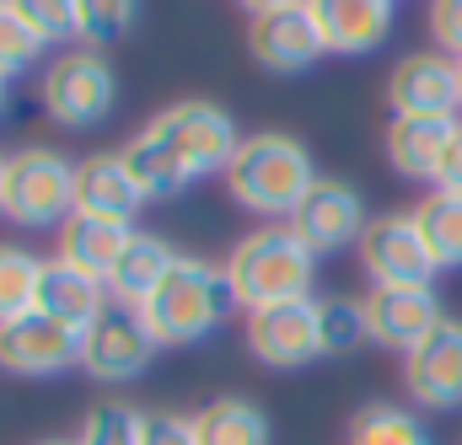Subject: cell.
<instances>
[{
    "label": "cell",
    "mask_w": 462,
    "mask_h": 445,
    "mask_svg": "<svg viewBox=\"0 0 462 445\" xmlns=\"http://www.w3.org/2000/svg\"><path fill=\"white\" fill-rule=\"evenodd\" d=\"M236 145H242V134H236L226 108H216L205 97H183V103L156 113L118 156L145 199H172L189 183L226 172Z\"/></svg>",
    "instance_id": "6da1fadb"
},
{
    "label": "cell",
    "mask_w": 462,
    "mask_h": 445,
    "mask_svg": "<svg viewBox=\"0 0 462 445\" xmlns=\"http://www.w3.org/2000/svg\"><path fill=\"white\" fill-rule=\"evenodd\" d=\"M318 183V167L307 156V145L296 134H280V129H263V134H242L236 156L226 167V188L231 199L258 215V221H291L296 204L312 194Z\"/></svg>",
    "instance_id": "7a4b0ae2"
},
{
    "label": "cell",
    "mask_w": 462,
    "mask_h": 445,
    "mask_svg": "<svg viewBox=\"0 0 462 445\" xmlns=\"http://www.w3.org/2000/svg\"><path fill=\"white\" fill-rule=\"evenodd\" d=\"M236 306H242V301H236V290H231L226 263H210V258H178L172 274L156 285V295L140 306V317H145V328L156 333V343L183 349V343L210 338Z\"/></svg>",
    "instance_id": "3957f363"
},
{
    "label": "cell",
    "mask_w": 462,
    "mask_h": 445,
    "mask_svg": "<svg viewBox=\"0 0 462 445\" xmlns=\"http://www.w3.org/2000/svg\"><path fill=\"white\" fill-rule=\"evenodd\" d=\"M231 290L247 312L280 306V301H307L312 279H318V252L291 231L285 221L247 231L226 258Z\"/></svg>",
    "instance_id": "277c9868"
},
{
    "label": "cell",
    "mask_w": 462,
    "mask_h": 445,
    "mask_svg": "<svg viewBox=\"0 0 462 445\" xmlns=\"http://www.w3.org/2000/svg\"><path fill=\"white\" fill-rule=\"evenodd\" d=\"M76 215V161L54 145H22L5 156V221L65 225Z\"/></svg>",
    "instance_id": "5b68a950"
},
{
    "label": "cell",
    "mask_w": 462,
    "mask_h": 445,
    "mask_svg": "<svg viewBox=\"0 0 462 445\" xmlns=\"http://www.w3.org/2000/svg\"><path fill=\"white\" fill-rule=\"evenodd\" d=\"M43 113L65 129H92L114 113V97H118V81H114V65L97 54V49H70L60 54L49 70H43Z\"/></svg>",
    "instance_id": "8992f818"
},
{
    "label": "cell",
    "mask_w": 462,
    "mask_h": 445,
    "mask_svg": "<svg viewBox=\"0 0 462 445\" xmlns=\"http://www.w3.org/2000/svg\"><path fill=\"white\" fill-rule=\"evenodd\" d=\"M156 349H162V343L145 328L140 306L108 301L103 317L81 333V370H87L92 381H103V386H124V381L145 376V365L156 359Z\"/></svg>",
    "instance_id": "52a82bcc"
},
{
    "label": "cell",
    "mask_w": 462,
    "mask_h": 445,
    "mask_svg": "<svg viewBox=\"0 0 462 445\" xmlns=\"http://www.w3.org/2000/svg\"><path fill=\"white\" fill-rule=\"evenodd\" d=\"M360 263L371 274V285H430L441 268L420 236L414 210H387L365 225L360 236Z\"/></svg>",
    "instance_id": "ba28073f"
},
{
    "label": "cell",
    "mask_w": 462,
    "mask_h": 445,
    "mask_svg": "<svg viewBox=\"0 0 462 445\" xmlns=\"http://www.w3.org/2000/svg\"><path fill=\"white\" fill-rule=\"evenodd\" d=\"M247 349L269 370H301L323 359V328H318V301H280L263 312H247Z\"/></svg>",
    "instance_id": "9c48e42d"
},
{
    "label": "cell",
    "mask_w": 462,
    "mask_h": 445,
    "mask_svg": "<svg viewBox=\"0 0 462 445\" xmlns=\"http://www.w3.org/2000/svg\"><path fill=\"white\" fill-rule=\"evenodd\" d=\"M285 225H291L318 258H328V252L360 247V236H365L371 221H365V199H360L355 183H345V177H318L312 194L296 204V215Z\"/></svg>",
    "instance_id": "30bf717a"
},
{
    "label": "cell",
    "mask_w": 462,
    "mask_h": 445,
    "mask_svg": "<svg viewBox=\"0 0 462 445\" xmlns=\"http://www.w3.org/2000/svg\"><path fill=\"white\" fill-rule=\"evenodd\" d=\"M70 365H81V333L76 328H65L43 312L0 322V370L27 376V381H49V376H65Z\"/></svg>",
    "instance_id": "8fae6325"
},
{
    "label": "cell",
    "mask_w": 462,
    "mask_h": 445,
    "mask_svg": "<svg viewBox=\"0 0 462 445\" xmlns=\"http://www.w3.org/2000/svg\"><path fill=\"white\" fill-rule=\"evenodd\" d=\"M365 322H371V343L409 354L447 322V312H441L436 285H371Z\"/></svg>",
    "instance_id": "7c38bea8"
},
{
    "label": "cell",
    "mask_w": 462,
    "mask_h": 445,
    "mask_svg": "<svg viewBox=\"0 0 462 445\" xmlns=\"http://www.w3.org/2000/svg\"><path fill=\"white\" fill-rule=\"evenodd\" d=\"M247 54L269 76H301L328 54V43L307 5H285V11H263L247 22Z\"/></svg>",
    "instance_id": "4fadbf2b"
},
{
    "label": "cell",
    "mask_w": 462,
    "mask_h": 445,
    "mask_svg": "<svg viewBox=\"0 0 462 445\" xmlns=\"http://www.w3.org/2000/svg\"><path fill=\"white\" fill-rule=\"evenodd\" d=\"M387 103L398 118H457V59L452 54H403L387 76Z\"/></svg>",
    "instance_id": "5bb4252c"
},
{
    "label": "cell",
    "mask_w": 462,
    "mask_h": 445,
    "mask_svg": "<svg viewBox=\"0 0 462 445\" xmlns=\"http://www.w3.org/2000/svg\"><path fill=\"white\" fill-rule=\"evenodd\" d=\"M403 386L420 408H462V317H447L420 349L403 354Z\"/></svg>",
    "instance_id": "9a60e30c"
},
{
    "label": "cell",
    "mask_w": 462,
    "mask_h": 445,
    "mask_svg": "<svg viewBox=\"0 0 462 445\" xmlns=\"http://www.w3.org/2000/svg\"><path fill=\"white\" fill-rule=\"evenodd\" d=\"M328 54H376L393 38V0H307Z\"/></svg>",
    "instance_id": "2e32d148"
},
{
    "label": "cell",
    "mask_w": 462,
    "mask_h": 445,
    "mask_svg": "<svg viewBox=\"0 0 462 445\" xmlns=\"http://www.w3.org/2000/svg\"><path fill=\"white\" fill-rule=\"evenodd\" d=\"M140 204H145V194L134 188V177H129L118 150H97V156L76 161V215L129 225L140 215Z\"/></svg>",
    "instance_id": "e0dca14e"
},
{
    "label": "cell",
    "mask_w": 462,
    "mask_h": 445,
    "mask_svg": "<svg viewBox=\"0 0 462 445\" xmlns=\"http://www.w3.org/2000/svg\"><path fill=\"white\" fill-rule=\"evenodd\" d=\"M114 295H108V285L103 279H92V274H81L76 263H65V258H49L43 263V274H38V301H32V312H43V317H54V322H65V328H76V333H87L97 317H103V306H108Z\"/></svg>",
    "instance_id": "ac0fdd59"
},
{
    "label": "cell",
    "mask_w": 462,
    "mask_h": 445,
    "mask_svg": "<svg viewBox=\"0 0 462 445\" xmlns=\"http://www.w3.org/2000/svg\"><path fill=\"white\" fill-rule=\"evenodd\" d=\"M457 134V118H398L387 123V167L414 183H436L441 156Z\"/></svg>",
    "instance_id": "d6986e66"
},
{
    "label": "cell",
    "mask_w": 462,
    "mask_h": 445,
    "mask_svg": "<svg viewBox=\"0 0 462 445\" xmlns=\"http://www.w3.org/2000/svg\"><path fill=\"white\" fill-rule=\"evenodd\" d=\"M178 258H183V252H172L167 236H156V231H134L129 247H124V258H118L114 274H108V295H114L118 306H145V301L156 295V285L172 274Z\"/></svg>",
    "instance_id": "ffe728a7"
},
{
    "label": "cell",
    "mask_w": 462,
    "mask_h": 445,
    "mask_svg": "<svg viewBox=\"0 0 462 445\" xmlns=\"http://www.w3.org/2000/svg\"><path fill=\"white\" fill-rule=\"evenodd\" d=\"M129 236H134V225H114V221H97V215H70V221L60 225V252L54 258H65L81 274H92V279L108 285L114 263L129 247Z\"/></svg>",
    "instance_id": "44dd1931"
},
{
    "label": "cell",
    "mask_w": 462,
    "mask_h": 445,
    "mask_svg": "<svg viewBox=\"0 0 462 445\" xmlns=\"http://www.w3.org/2000/svg\"><path fill=\"white\" fill-rule=\"evenodd\" d=\"M194 419V445H269V413L247 397H216Z\"/></svg>",
    "instance_id": "7402d4cb"
},
{
    "label": "cell",
    "mask_w": 462,
    "mask_h": 445,
    "mask_svg": "<svg viewBox=\"0 0 462 445\" xmlns=\"http://www.w3.org/2000/svg\"><path fill=\"white\" fill-rule=\"evenodd\" d=\"M414 221H420V236H425L436 268H462V194L430 188L414 204Z\"/></svg>",
    "instance_id": "603a6c76"
},
{
    "label": "cell",
    "mask_w": 462,
    "mask_h": 445,
    "mask_svg": "<svg viewBox=\"0 0 462 445\" xmlns=\"http://www.w3.org/2000/svg\"><path fill=\"white\" fill-rule=\"evenodd\" d=\"M349 445H436L425 419L403 403H365L349 419Z\"/></svg>",
    "instance_id": "cb8c5ba5"
},
{
    "label": "cell",
    "mask_w": 462,
    "mask_h": 445,
    "mask_svg": "<svg viewBox=\"0 0 462 445\" xmlns=\"http://www.w3.org/2000/svg\"><path fill=\"white\" fill-rule=\"evenodd\" d=\"M38 274H43V258H32L16 241H0V322H16V317L32 312Z\"/></svg>",
    "instance_id": "d4e9b609"
},
{
    "label": "cell",
    "mask_w": 462,
    "mask_h": 445,
    "mask_svg": "<svg viewBox=\"0 0 462 445\" xmlns=\"http://www.w3.org/2000/svg\"><path fill=\"white\" fill-rule=\"evenodd\" d=\"M140 430H145V413L129 408L124 397H103L87 408L81 430H76V445H140Z\"/></svg>",
    "instance_id": "484cf974"
},
{
    "label": "cell",
    "mask_w": 462,
    "mask_h": 445,
    "mask_svg": "<svg viewBox=\"0 0 462 445\" xmlns=\"http://www.w3.org/2000/svg\"><path fill=\"white\" fill-rule=\"evenodd\" d=\"M318 328H323V354L345 359L360 343H371V322H365V301H318Z\"/></svg>",
    "instance_id": "4316f807"
},
{
    "label": "cell",
    "mask_w": 462,
    "mask_h": 445,
    "mask_svg": "<svg viewBox=\"0 0 462 445\" xmlns=\"http://www.w3.org/2000/svg\"><path fill=\"white\" fill-rule=\"evenodd\" d=\"M134 11H140V0H76V38L103 54L134 27Z\"/></svg>",
    "instance_id": "83f0119b"
},
{
    "label": "cell",
    "mask_w": 462,
    "mask_h": 445,
    "mask_svg": "<svg viewBox=\"0 0 462 445\" xmlns=\"http://www.w3.org/2000/svg\"><path fill=\"white\" fill-rule=\"evenodd\" d=\"M49 43L11 11V0H0V76L11 81V76H22V70H32L38 65V54H43Z\"/></svg>",
    "instance_id": "f1b7e54d"
},
{
    "label": "cell",
    "mask_w": 462,
    "mask_h": 445,
    "mask_svg": "<svg viewBox=\"0 0 462 445\" xmlns=\"http://www.w3.org/2000/svg\"><path fill=\"white\" fill-rule=\"evenodd\" d=\"M11 11H16L43 43L76 38V0H11Z\"/></svg>",
    "instance_id": "f546056e"
},
{
    "label": "cell",
    "mask_w": 462,
    "mask_h": 445,
    "mask_svg": "<svg viewBox=\"0 0 462 445\" xmlns=\"http://www.w3.org/2000/svg\"><path fill=\"white\" fill-rule=\"evenodd\" d=\"M140 445H194V419H183L172 408H156V413H145Z\"/></svg>",
    "instance_id": "4dcf8cb0"
},
{
    "label": "cell",
    "mask_w": 462,
    "mask_h": 445,
    "mask_svg": "<svg viewBox=\"0 0 462 445\" xmlns=\"http://www.w3.org/2000/svg\"><path fill=\"white\" fill-rule=\"evenodd\" d=\"M430 38L462 59V0H430Z\"/></svg>",
    "instance_id": "1f68e13d"
},
{
    "label": "cell",
    "mask_w": 462,
    "mask_h": 445,
    "mask_svg": "<svg viewBox=\"0 0 462 445\" xmlns=\"http://www.w3.org/2000/svg\"><path fill=\"white\" fill-rule=\"evenodd\" d=\"M436 188H447V194H462V123H457V134H452V145H447V156H441Z\"/></svg>",
    "instance_id": "d6a6232c"
},
{
    "label": "cell",
    "mask_w": 462,
    "mask_h": 445,
    "mask_svg": "<svg viewBox=\"0 0 462 445\" xmlns=\"http://www.w3.org/2000/svg\"><path fill=\"white\" fill-rule=\"evenodd\" d=\"M247 5V16H263V11H285V5H307V0H236Z\"/></svg>",
    "instance_id": "836d02e7"
},
{
    "label": "cell",
    "mask_w": 462,
    "mask_h": 445,
    "mask_svg": "<svg viewBox=\"0 0 462 445\" xmlns=\"http://www.w3.org/2000/svg\"><path fill=\"white\" fill-rule=\"evenodd\" d=\"M0 215H5V156H0Z\"/></svg>",
    "instance_id": "e575fe53"
},
{
    "label": "cell",
    "mask_w": 462,
    "mask_h": 445,
    "mask_svg": "<svg viewBox=\"0 0 462 445\" xmlns=\"http://www.w3.org/2000/svg\"><path fill=\"white\" fill-rule=\"evenodd\" d=\"M0 113H5V76H0Z\"/></svg>",
    "instance_id": "d590c367"
},
{
    "label": "cell",
    "mask_w": 462,
    "mask_h": 445,
    "mask_svg": "<svg viewBox=\"0 0 462 445\" xmlns=\"http://www.w3.org/2000/svg\"><path fill=\"white\" fill-rule=\"evenodd\" d=\"M38 445H76V440H38Z\"/></svg>",
    "instance_id": "8d00e7d4"
},
{
    "label": "cell",
    "mask_w": 462,
    "mask_h": 445,
    "mask_svg": "<svg viewBox=\"0 0 462 445\" xmlns=\"http://www.w3.org/2000/svg\"><path fill=\"white\" fill-rule=\"evenodd\" d=\"M457 86H462V59H457Z\"/></svg>",
    "instance_id": "74e56055"
},
{
    "label": "cell",
    "mask_w": 462,
    "mask_h": 445,
    "mask_svg": "<svg viewBox=\"0 0 462 445\" xmlns=\"http://www.w3.org/2000/svg\"><path fill=\"white\" fill-rule=\"evenodd\" d=\"M393 5H398V0H393Z\"/></svg>",
    "instance_id": "f35d334b"
}]
</instances>
